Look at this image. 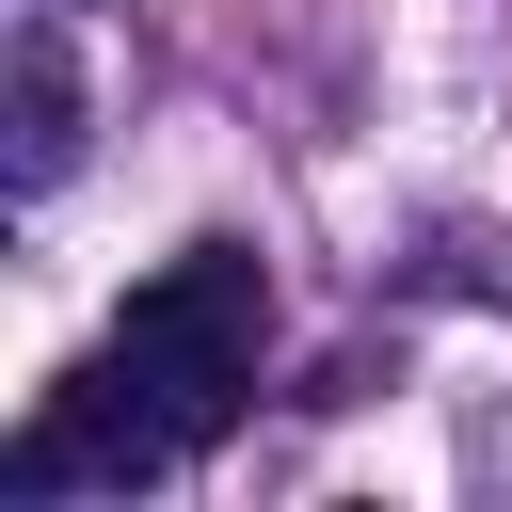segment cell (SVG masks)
I'll return each mask as SVG.
<instances>
[{
  "label": "cell",
  "mask_w": 512,
  "mask_h": 512,
  "mask_svg": "<svg viewBox=\"0 0 512 512\" xmlns=\"http://www.w3.org/2000/svg\"><path fill=\"white\" fill-rule=\"evenodd\" d=\"M256 336H272V288H256L240 240H192L176 272H144L112 304V336H96V368L48 400L80 480H160V464L224 448L240 400H256Z\"/></svg>",
  "instance_id": "cell-1"
},
{
  "label": "cell",
  "mask_w": 512,
  "mask_h": 512,
  "mask_svg": "<svg viewBox=\"0 0 512 512\" xmlns=\"http://www.w3.org/2000/svg\"><path fill=\"white\" fill-rule=\"evenodd\" d=\"M64 160H80V64H64V32L32 16V32H16V192H64Z\"/></svg>",
  "instance_id": "cell-2"
}]
</instances>
